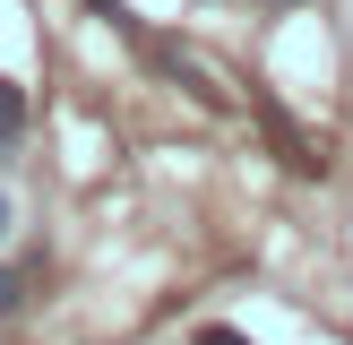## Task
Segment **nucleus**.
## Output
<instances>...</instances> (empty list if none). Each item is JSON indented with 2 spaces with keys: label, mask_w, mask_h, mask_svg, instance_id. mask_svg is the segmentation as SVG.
<instances>
[{
  "label": "nucleus",
  "mask_w": 353,
  "mask_h": 345,
  "mask_svg": "<svg viewBox=\"0 0 353 345\" xmlns=\"http://www.w3.org/2000/svg\"><path fill=\"white\" fill-rule=\"evenodd\" d=\"M9 224H17V216H9V199H0V241H9Z\"/></svg>",
  "instance_id": "39448f33"
},
{
  "label": "nucleus",
  "mask_w": 353,
  "mask_h": 345,
  "mask_svg": "<svg viewBox=\"0 0 353 345\" xmlns=\"http://www.w3.org/2000/svg\"><path fill=\"white\" fill-rule=\"evenodd\" d=\"M17 293H26V276H17V268H0V319L17 310Z\"/></svg>",
  "instance_id": "f03ea898"
},
{
  "label": "nucleus",
  "mask_w": 353,
  "mask_h": 345,
  "mask_svg": "<svg viewBox=\"0 0 353 345\" xmlns=\"http://www.w3.org/2000/svg\"><path fill=\"white\" fill-rule=\"evenodd\" d=\"M199 345H250L241 328H199Z\"/></svg>",
  "instance_id": "7ed1b4c3"
},
{
  "label": "nucleus",
  "mask_w": 353,
  "mask_h": 345,
  "mask_svg": "<svg viewBox=\"0 0 353 345\" xmlns=\"http://www.w3.org/2000/svg\"><path fill=\"white\" fill-rule=\"evenodd\" d=\"M9 155H17V138H9V130H0V164H9Z\"/></svg>",
  "instance_id": "20e7f679"
},
{
  "label": "nucleus",
  "mask_w": 353,
  "mask_h": 345,
  "mask_svg": "<svg viewBox=\"0 0 353 345\" xmlns=\"http://www.w3.org/2000/svg\"><path fill=\"white\" fill-rule=\"evenodd\" d=\"M17 121H26V103H17V86H9V78H0V130H9V138H17Z\"/></svg>",
  "instance_id": "f257e3e1"
}]
</instances>
